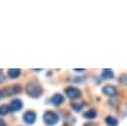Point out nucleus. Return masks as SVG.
<instances>
[{
  "instance_id": "f257e3e1",
  "label": "nucleus",
  "mask_w": 127,
  "mask_h": 126,
  "mask_svg": "<svg viewBox=\"0 0 127 126\" xmlns=\"http://www.w3.org/2000/svg\"><path fill=\"white\" fill-rule=\"evenodd\" d=\"M26 91H27V95L31 98H38V97L43 94V88L39 83L35 82V81H31L27 84L26 87Z\"/></svg>"
},
{
  "instance_id": "f03ea898",
  "label": "nucleus",
  "mask_w": 127,
  "mask_h": 126,
  "mask_svg": "<svg viewBox=\"0 0 127 126\" xmlns=\"http://www.w3.org/2000/svg\"><path fill=\"white\" fill-rule=\"evenodd\" d=\"M43 120L47 126H53L56 124H58L59 116L56 112H53V111H46L43 116Z\"/></svg>"
},
{
  "instance_id": "7ed1b4c3",
  "label": "nucleus",
  "mask_w": 127,
  "mask_h": 126,
  "mask_svg": "<svg viewBox=\"0 0 127 126\" xmlns=\"http://www.w3.org/2000/svg\"><path fill=\"white\" fill-rule=\"evenodd\" d=\"M65 93H66V95L69 98H72V100H76V98H80L81 97V91L80 89H77V88H75V87H68V88H66V90H65Z\"/></svg>"
},
{
  "instance_id": "20e7f679",
  "label": "nucleus",
  "mask_w": 127,
  "mask_h": 126,
  "mask_svg": "<svg viewBox=\"0 0 127 126\" xmlns=\"http://www.w3.org/2000/svg\"><path fill=\"white\" fill-rule=\"evenodd\" d=\"M102 91H103L104 95H106V96L109 97H113L116 96L118 94L117 91V88L114 86H111V84H106V86L103 87V89H102Z\"/></svg>"
},
{
  "instance_id": "39448f33",
  "label": "nucleus",
  "mask_w": 127,
  "mask_h": 126,
  "mask_svg": "<svg viewBox=\"0 0 127 126\" xmlns=\"http://www.w3.org/2000/svg\"><path fill=\"white\" fill-rule=\"evenodd\" d=\"M36 118H37V116L33 111H27V112L23 115L24 123H27L28 125H32V124L36 122Z\"/></svg>"
},
{
  "instance_id": "423d86ee",
  "label": "nucleus",
  "mask_w": 127,
  "mask_h": 126,
  "mask_svg": "<svg viewBox=\"0 0 127 126\" xmlns=\"http://www.w3.org/2000/svg\"><path fill=\"white\" fill-rule=\"evenodd\" d=\"M3 95L5 96H10V95H14V94H19L21 93V86L19 84H14V86L7 88V89H3Z\"/></svg>"
},
{
  "instance_id": "0eeeda50",
  "label": "nucleus",
  "mask_w": 127,
  "mask_h": 126,
  "mask_svg": "<svg viewBox=\"0 0 127 126\" xmlns=\"http://www.w3.org/2000/svg\"><path fill=\"white\" fill-rule=\"evenodd\" d=\"M22 106H23V104H22L21 100H17V98L13 100L12 102H10V104H9L10 111H13V112H17V111H20V110L22 109Z\"/></svg>"
},
{
  "instance_id": "6e6552de",
  "label": "nucleus",
  "mask_w": 127,
  "mask_h": 126,
  "mask_svg": "<svg viewBox=\"0 0 127 126\" xmlns=\"http://www.w3.org/2000/svg\"><path fill=\"white\" fill-rule=\"evenodd\" d=\"M64 101H65V98H64V96L61 95V94H54L53 96H52V98H51L52 104L56 105V106L61 105V104L64 103Z\"/></svg>"
},
{
  "instance_id": "1a4fd4ad",
  "label": "nucleus",
  "mask_w": 127,
  "mask_h": 126,
  "mask_svg": "<svg viewBox=\"0 0 127 126\" xmlns=\"http://www.w3.org/2000/svg\"><path fill=\"white\" fill-rule=\"evenodd\" d=\"M20 74H21V70H17V68H10L7 72V75L10 79H16V78L20 76Z\"/></svg>"
},
{
  "instance_id": "9d476101",
  "label": "nucleus",
  "mask_w": 127,
  "mask_h": 126,
  "mask_svg": "<svg viewBox=\"0 0 127 126\" xmlns=\"http://www.w3.org/2000/svg\"><path fill=\"white\" fill-rule=\"evenodd\" d=\"M102 78L105 80H110L114 78V74L112 72V70H103L102 71Z\"/></svg>"
},
{
  "instance_id": "9b49d317",
  "label": "nucleus",
  "mask_w": 127,
  "mask_h": 126,
  "mask_svg": "<svg viewBox=\"0 0 127 126\" xmlns=\"http://www.w3.org/2000/svg\"><path fill=\"white\" fill-rule=\"evenodd\" d=\"M83 116H84V118H87V119H95L97 116V112H96V110L90 109V110H88L87 112H84Z\"/></svg>"
},
{
  "instance_id": "f8f14e48",
  "label": "nucleus",
  "mask_w": 127,
  "mask_h": 126,
  "mask_svg": "<svg viewBox=\"0 0 127 126\" xmlns=\"http://www.w3.org/2000/svg\"><path fill=\"white\" fill-rule=\"evenodd\" d=\"M105 123L107 124V126H117L118 125V119L114 118L112 116H107L105 118Z\"/></svg>"
},
{
  "instance_id": "ddd939ff",
  "label": "nucleus",
  "mask_w": 127,
  "mask_h": 126,
  "mask_svg": "<svg viewBox=\"0 0 127 126\" xmlns=\"http://www.w3.org/2000/svg\"><path fill=\"white\" fill-rule=\"evenodd\" d=\"M10 112V108L8 104H2L0 106V116H6Z\"/></svg>"
},
{
  "instance_id": "4468645a",
  "label": "nucleus",
  "mask_w": 127,
  "mask_h": 126,
  "mask_svg": "<svg viewBox=\"0 0 127 126\" xmlns=\"http://www.w3.org/2000/svg\"><path fill=\"white\" fill-rule=\"evenodd\" d=\"M82 103H72V108L74 109V111H76V112H79V111H81V109H82Z\"/></svg>"
},
{
  "instance_id": "2eb2a0df",
  "label": "nucleus",
  "mask_w": 127,
  "mask_h": 126,
  "mask_svg": "<svg viewBox=\"0 0 127 126\" xmlns=\"http://www.w3.org/2000/svg\"><path fill=\"white\" fill-rule=\"evenodd\" d=\"M119 80H120V82L123 83V84H127V74H123Z\"/></svg>"
},
{
  "instance_id": "dca6fc26",
  "label": "nucleus",
  "mask_w": 127,
  "mask_h": 126,
  "mask_svg": "<svg viewBox=\"0 0 127 126\" xmlns=\"http://www.w3.org/2000/svg\"><path fill=\"white\" fill-rule=\"evenodd\" d=\"M5 82V76H2V74H0V83Z\"/></svg>"
},
{
  "instance_id": "f3484780",
  "label": "nucleus",
  "mask_w": 127,
  "mask_h": 126,
  "mask_svg": "<svg viewBox=\"0 0 127 126\" xmlns=\"http://www.w3.org/2000/svg\"><path fill=\"white\" fill-rule=\"evenodd\" d=\"M0 126H7V125H6V123H5V122H3L2 119H0Z\"/></svg>"
},
{
  "instance_id": "a211bd4d",
  "label": "nucleus",
  "mask_w": 127,
  "mask_h": 126,
  "mask_svg": "<svg viewBox=\"0 0 127 126\" xmlns=\"http://www.w3.org/2000/svg\"><path fill=\"white\" fill-rule=\"evenodd\" d=\"M3 96H5V95H3V91H2V90H0V100H1Z\"/></svg>"
}]
</instances>
